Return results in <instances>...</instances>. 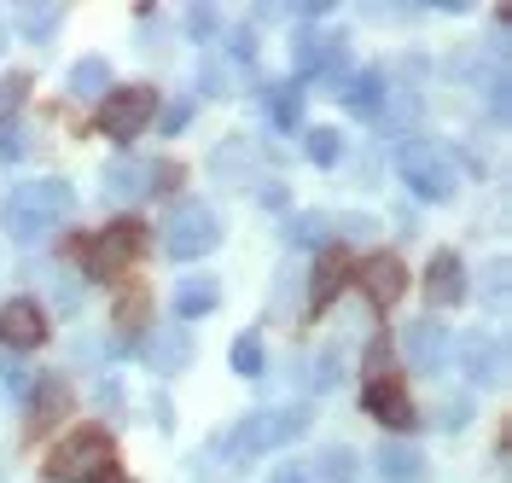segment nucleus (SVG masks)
Listing matches in <instances>:
<instances>
[{"label": "nucleus", "instance_id": "10", "mask_svg": "<svg viewBox=\"0 0 512 483\" xmlns=\"http://www.w3.org/2000/svg\"><path fill=\"white\" fill-rule=\"evenodd\" d=\"M47 338V309L35 303V297H12L6 309H0V344H12V350H30Z\"/></svg>", "mask_w": 512, "mask_h": 483}, {"label": "nucleus", "instance_id": "14", "mask_svg": "<svg viewBox=\"0 0 512 483\" xmlns=\"http://www.w3.org/2000/svg\"><path fill=\"white\" fill-rule=\"evenodd\" d=\"M367 414L384 419L390 431H408L414 425V396L396 385V379H379V385H367Z\"/></svg>", "mask_w": 512, "mask_h": 483}, {"label": "nucleus", "instance_id": "13", "mask_svg": "<svg viewBox=\"0 0 512 483\" xmlns=\"http://www.w3.org/2000/svg\"><path fill=\"white\" fill-rule=\"evenodd\" d=\"M425 297H431L437 309H448V303L466 297V262H460V251H437V257H431V268H425Z\"/></svg>", "mask_w": 512, "mask_h": 483}, {"label": "nucleus", "instance_id": "6", "mask_svg": "<svg viewBox=\"0 0 512 483\" xmlns=\"http://www.w3.org/2000/svg\"><path fill=\"white\" fill-rule=\"evenodd\" d=\"M158 117V94L152 88H117V94L99 99V134H111V140H134V134L146 129Z\"/></svg>", "mask_w": 512, "mask_h": 483}, {"label": "nucleus", "instance_id": "25", "mask_svg": "<svg viewBox=\"0 0 512 483\" xmlns=\"http://www.w3.org/2000/svg\"><path fill=\"white\" fill-rule=\"evenodd\" d=\"M291 65H297V76H320V65H326V41H320L315 30H297V41H291Z\"/></svg>", "mask_w": 512, "mask_h": 483}, {"label": "nucleus", "instance_id": "46", "mask_svg": "<svg viewBox=\"0 0 512 483\" xmlns=\"http://www.w3.org/2000/svg\"><path fill=\"white\" fill-rule=\"evenodd\" d=\"M0 41H6V30H0Z\"/></svg>", "mask_w": 512, "mask_h": 483}, {"label": "nucleus", "instance_id": "42", "mask_svg": "<svg viewBox=\"0 0 512 483\" xmlns=\"http://www.w3.org/2000/svg\"><path fill=\"white\" fill-rule=\"evenodd\" d=\"M53 303H59V309H76V280L53 274Z\"/></svg>", "mask_w": 512, "mask_h": 483}, {"label": "nucleus", "instance_id": "44", "mask_svg": "<svg viewBox=\"0 0 512 483\" xmlns=\"http://www.w3.org/2000/svg\"><path fill=\"white\" fill-rule=\"evenodd\" d=\"M344 233H350V239H361V233H373V222H367V216H344Z\"/></svg>", "mask_w": 512, "mask_h": 483}, {"label": "nucleus", "instance_id": "7", "mask_svg": "<svg viewBox=\"0 0 512 483\" xmlns=\"http://www.w3.org/2000/svg\"><path fill=\"white\" fill-rule=\"evenodd\" d=\"M140 233H146L140 222H117V227H105V233H94L88 251H82V274L88 280H117L128 268V257L140 251Z\"/></svg>", "mask_w": 512, "mask_h": 483}, {"label": "nucleus", "instance_id": "19", "mask_svg": "<svg viewBox=\"0 0 512 483\" xmlns=\"http://www.w3.org/2000/svg\"><path fill=\"white\" fill-rule=\"evenodd\" d=\"M262 111H268L274 129H297V117H303V94H297V82H274V88H262Z\"/></svg>", "mask_w": 512, "mask_h": 483}, {"label": "nucleus", "instance_id": "30", "mask_svg": "<svg viewBox=\"0 0 512 483\" xmlns=\"http://www.w3.org/2000/svg\"><path fill=\"white\" fill-rule=\"evenodd\" d=\"M24 152H30V129H24L18 117H6V123H0V158H6V163H18Z\"/></svg>", "mask_w": 512, "mask_h": 483}, {"label": "nucleus", "instance_id": "31", "mask_svg": "<svg viewBox=\"0 0 512 483\" xmlns=\"http://www.w3.org/2000/svg\"><path fill=\"white\" fill-rule=\"evenodd\" d=\"M24 94H30V76H18V70H12V76H0V123L24 105Z\"/></svg>", "mask_w": 512, "mask_h": 483}, {"label": "nucleus", "instance_id": "12", "mask_svg": "<svg viewBox=\"0 0 512 483\" xmlns=\"http://www.w3.org/2000/svg\"><path fill=\"white\" fill-rule=\"evenodd\" d=\"M361 291H367L373 309H396L402 291H408V268H402L396 257H367V268H361Z\"/></svg>", "mask_w": 512, "mask_h": 483}, {"label": "nucleus", "instance_id": "41", "mask_svg": "<svg viewBox=\"0 0 512 483\" xmlns=\"http://www.w3.org/2000/svg\"><path fill=\"white\" fill-rule=\"evenodd\" d=\"M256 198H262V204H268V210H286V204H291L286 181H268V187H262V193H256Z\"/></svg>", "mask_w": 512, "mask_h": 483}, {"label": "nucleus", "instance_id": "32", "mask_svg": "<svg viewBox=\"0 0 512 483\" xmlns=\"http://www.w3.org/2000/svg\"><path fill=\"white\" fill-rule=\"evenodd\" d=\"M59 18H64L59 6H24V18H18V24H24L30 35H47L53 24H59Z\"/></svg>", "mask_w": 512, "mask_h": 483}, {"label": "nucleus", "instance_id": "20", "mask_svg": "<svg viewBox=\"0 0 512 483\" xmlns=\"http://www.w3.org/2000/svg\"><path fill=\"white\" fill-rule=\"evenodd\" d=\"M216 175H222V181H245V175H251L256 169V146L251 140H245V134H233V140H227V146H216Z\"/></svg>", "mask_w": 512, "mask_h": 483}, {"label": "nucleus", "instance_id": "24", "mask_svg": "<svg viewBox=\"0 0 512 483\" xmlns=\"http://www.w3.org/2000/svg\"><path fill=\"white\" fill-rule=\"evenodd\" d=\"M105 88H111V65L105 59H82L70 70V94L76 99H105Z\"/></svg>", "mask_w": 512, "mask_h": 483}, {"label": "nucleus", "instance_id": "21", "mask_svg": "<svg viewBox=\"0 0 512 483\" xmlns=\"http://www.w3.org/2000/svg\"><path fill=\"white\" fill-rule=\"evenodd\" d=\"M350 111H361V117H379L384 111V70H361V76H350Z\"/></svg>", "mask_w": 512, "mask_h": 483}, {"label": "nucleus", "instance_id": "29", "mask_svg": "<svg viewBox=\"0 0 512 483\" xmlns=\"http://www.w3.org/2000/svg\"><path fill=\"white\" fill-rule=\"evenodd\" d=\"M233 373H245V379L262 373V338H256V332H245V338L233 344Z\"/></svg>", "mask_w": 512, "mask_h": 483}, {"label": "nucleus", "instance_id": "11", "mask_svg": "<svg viewBox=\"0 0 512 483\" xmlns=\"http://www.w3.org/2000/svg\"><path fill=\"white\" fill-rule=\"evenodd\" d=\"M448 355H460V361H466V379H472V385H495V379L507 373V350H501V338H489V332L460 338Z\"/></svg>", "mask_w": 512, "mask_h": 483}, {"label": "nucleus", "instance_id": "15", "mask_svg": "<svg viewBox=\"0 0 512 483\" xmlns=\"http://www.w3.org/2000/svg\"><path fill=\"white\" fill-rule=\"evenodd\" d=\"M222 303V280L216 274H187L181 286H175V321H198V315H210Z\"/></svg>", "mask_w": 512, "mask_h": 483}, {"label": "nucleus", "instance_id": "28", "mask_svg": "<svg viewBox=\"0 0 512 483\" xmlns=\"http://www.w3.org/2000/svg\"><path fill=\"white\" fill-rule=\"evenodd\" d=\"M117 326H123V332H117V350H123L128 338H134V332L146 326V297H140V291H134V297H123V303H117Z\"/></svg>", "mask_w": 512, "mask_h": 483}, {"label": "nucleus", "instance_id": "43", "mask_svg": "<svg viewBox=\"0 0 512 483\" xmlns=\"http://www.w3.org/2000/svg\"><path fill=\"white\" fill-rule=\"evenodd\" d=\"M268 483H309V472H303V466H274Z\"/></svg>", "mask_w": 512, "mask_h": 483}, {"label": "nucleus", "instance_id": "26", "mask_svg": "<svg viewBox=\"0 0 512 483\" xmlns=\"http://www.w3.org/2000/svg\"><path fill=\"white\" fill-rule=\"evenodd\" d=\"M326 216H320V210H297V216H291L286 222V239L291 245H320V239H326Z\"/></svg>", "mask_w": 512, "mask_h": 483}, {"label": "nucleus", "instance_id": "4", "mask_svg": "<svg viewBox=\"0 0 512 483\" xmlns=\"http://www.w3.org/2000/svg\"><path fill=\"white\" fill-rule=\"evenodd\" d=\"M216 239H222V222H216V210L198 204V198L175 204L169 222H163V251L175 262H192V257H204V251H216Z\"/></svg>", "mask_w": 512, "mask_h": 483}, {"label": "nucleus", "instance_id": "23", "mask_svg": "<svg viewBox=\"0 0 512 483\" xmlns=\"http://www.w3.org/2000/svg\"><path fill=\"white\" fill-rule=\"evenodd\" d=\"M64 408H70V385H64L59 373H47V379L35 385V425H53V419H64Z\"/></svg>", "mask_w": 512, "mask_h": 483}, {"label": "nucleus", "instance_id": "5", "mask_svg": "<svg viewBox=\"0 0 512 483\" xmlns=\"http://www.w3.org/2000/svg\"><path fill=\"white\" fill-rule=\"evenodd\" d=\"M402 175H408L414 198H425V204H443V198H454V187H460V169H454V158H448L437 140H408Z\"/></svg>", "mask_w": 512, "mask_h": 483}, {"label": "nucleus", "instance_id": "33", "mask_svg": "<svg viewBox=\"0 0 512 483\" xmlns=\"http://www.w3.org/2000/svg\"><path fill=\"white\" fill-rule=\"evenodd\" d=\"M367 373H373L367 385H379V379H390V344H384V338H373V344H367Z\"/></svg>", "mask_w": 512, "mask_h": 483}, {"label": "nucleus", "instance_id": "39", "mask_svg": "<svg viewBox=\"0 0 512 483\" xmlns=\"http://www.w3.org/2000/svg\"><path fill=\"white\" fill-rule=\"evenodd\" d=\"M338 379H344V373H338V350H326V355H320V367H315V385L332 390Z\"/></svg>", "mask_w": 512, "mask_h": 483}, {"label": "nucleus", "instance_id": "36", "mask_svg": "<svg viewBox=\"0 0 512 483\" xmlns=\"http://www.w3.org/2000/svg\"><path fill=\"white\" fill-rule=\"evenodd\" d=\"M227 53H233V65H251V53H256V35L239 24V30L227 35Z\"/></svg>", "mask_w": 512, "mask_h": 483}, {"label": "nucleus", "instance_id": "45", "mask_svg": "<svg viewBox=\"0 0 512 483\" xmlns=\"http://www.w3.org/2000/svg\"><path fill=\"white\" fill-rule=\"evenodd\" d=\"M99 483H128V478H117V472H105V478H99Z\"/></svg>", "mask_w": 512, "mask_h": 483}, {"label": "nucleus", "instance_id": "37", "mask_svg": "<svg viewBox=\"0 0 512 483\" xmlns=\"http://www.w3.org/2000/svg\"><path fill=\"white\" fill-rule=\"evenodd\" d=\"M158 123H163V134H181V129H187V123H192V99H175V105L163 111Z\"/></svg>", "mask_w": 512, "mask_h": 483}, {"label": "nucleus", "instance_id": "16", "mask_svg": "<svg viewBox=\"0 0 512 483\" xmlns=\"http://www.w3.org/2000/svg\"><path fill=\"white\" fill-rule=\"evenodd\" d=\"M350 274H355V268H350V257H344L338 245H332V251H320L315 274H309V297H315V309H326L338 291L350 286Z\"/></svg>", "mask_w": 512, "mask_h": 483}, {"label": "nucleus", "instance_id": "9", "mask_svg": "<svg viewBox=\"0 0 512 483\" xmlns=\"http://www.w3.org/2000/svg\"><path fill=\"white\" fill-rule=\"evenodd\" d=\"M99 193L111 204H134V198L152 193V163L146 158H111L99 169Z\"/></svg>", "mask_w": 512, "mask_h": 483}, {"label": "nucleus", "instance_id": "3", "mask_svg": "<svg viewBox=\"0 0 512 483\" xmlns=\"http://www.w3.org/2000/svg\"><path fill=\"white\" fill-rule=\"evenodd\" d=\"M111 460H117V449H111V437L105 431H70L59 449L47 454V472L59 483H88V478H105L111 472Z\"/></svg>", "mask_w": 512, "mask_h": 483}, {"label": "nucleus", "instance_id": "18", "mask_svg": "<svg viewBox=\"0 0 512 483\" xmlns=\"http://www.w3.org/2000/svg\"><path fill=\"white\" fill-rule=\"evenodd\" d=\"M373 466H379L384 483H419L425 478V454H419L414 443H384V449L373 454Z\"/></svg>", "mask_w": 512, "mask_h": 483}, {"label": "nucleus", "instance_id": "2", "mask_svg": "<svg viewBox=\"0 0 512 483\" xmlns=\"http://www.w3.org/2000/svg\"><path fill=\"white\" fill-rule=\"evenodd\" d=\"M303 425H309V408H262V414L239 419V431L222 437V449L233 460H251V454H268L291 443V437H303Z\"/></svg>", "mask_w": 512, "mask_h": 483}, {"label": "nucleus", "instance_id": "38", "mask_svg": "<svg viewBox=\"0 0 512 483\" xmlns=\"http://www.w3.org/2000/svg\"><path fill=\"white\" fill-rule=\"evenodd\" d=\"M0 385L6 390H30V367H24V361H0Z\"/></svg>", "mask_w": 512, "mask_h": 483}, {"label": "nucleus", "instance_id": "17", "mask_svg": "<svg viewBox=\"0 0 512 483\" xmlns=\"http://www.w3.org/2000/svg\"><path fill=\"white\" fill-rule=\"evenodd\" d=\"M146 361H152V373H181L192 361V338L181 326H163V332L146 338Z\"/></svg>", "mask_w": 512, "mask_h": 483}, {"label": "nucleus", "instance_id": "40", "mask_svg": "<svg viewBox=\"0 0 512 483\" xmlns=\"http://www.w3.org/2000/svg\"><path fill=\"white\" fill-rule=\"evenodd\" d=\"M187 30H192V35H216V12H210V6H192Z\"/></svg>", "mask_w": 512, "mask_h": 483}, {"label": "nucleus", "instance_id": "8", "mask_svg": "<svg viewBox=\"0 0 512 483\" xmlns=\"http://www.w3.org/2000/svg\"><path fill=\"white\" fill-rule=\"evenodd\" d=\"M448 350H454V332H448L437 315L402 326V355H408V367H414V373H443Z\"/></svg>", "mask_w": 512, "mask_h": 483}, {"label": "nucleus", "instance_id": "22", "mask_svg": "<svg viewBox=\"0 0 512 483\" xmlns=\"http://www.w3.org/2000/svg\"><path fill=\"white\" fill-rule=\"evenodd\" d=\"M315 472H320V483H355V472H361V454L344 449V443H326V449H320V460H315Z\"/></svg>", "mask_w": 512, "mask_h": 483}, {"label": "nucleus", "instance_id": "34", "mask_svg": "<svg viewBox=\"0 0 512 483\" xmlns=\"http://www.w3.org/2000/svg\"><path fill=\"white\" fill-rule=\"evenodd\" d=\"M187 181V169L181 163H152V193H175Z\"/></svg>", "mask_w": 512, "mask_h": 483}, {"label": "nucleus", "instance_id": "1", "mask_svg": "<svg viewBox=\"0 0 512 483\" xmlns=\"http://www.w3.org/2000/svg\"><path fill=\"white\" fill-rule=\"evenodd\" d=\"M70 210H76V193H70L64 181H30V187L12 193L6 222H12V233L30 245V239H41V233H53L59 222H70Z\"/></svg>", "mask_w": 512, "mask_h": 483}, {"label": "nucleus", "instance_id": "27", "mask_svg": "<svg viewBox=\"0 0 512 483\" xmlns=\"http://www.w3.org/2000/svg\"><path fill=\"white\" fill-rule=\"evenodd\" d=\"M303 152H309V163H338L344 158V134L338 129H309V146H303Z\"/></svg>", "mask_w": 512, "mask_h": 483}, {"label": "nucleus", "instance_id": "35", "mask_svg": "<svg viewBox=\"0 0 512 483\" xmlns=\"http://www.w3.org/2000/svg\"><path fill=\"white\" fill-rule=\"evenodd\" d=\"M437 425H448V431H460V425H472V402H466V396H460V402H454V396H448L443 408H437Z\"/></svg>", "mask_w": 512, "mask_h": 483}]
</instances>
